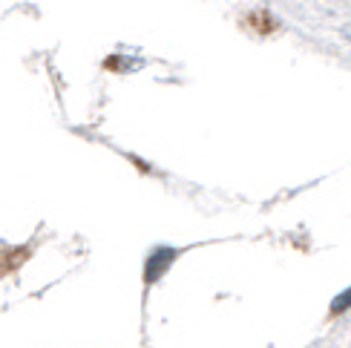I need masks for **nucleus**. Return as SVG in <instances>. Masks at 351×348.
Segmentation results:
<instances>
[{"label":"nucleus","instance_id":"obj_1","mask_svg":"<svg viewBox=\"0 0 351 348\" xmlns=\"http://www.w3.org/2000/svg\"><path fill=\"white\" fill-rule=\"evenodd\" d=\"M173 259H176V251H173V248H158V251L150 256V262H147V273H144V277H147V282H153V279L162 277Z\"/></svg>","mask_w":351,"mask_h":348},{"label":"nucleus","instance_id":"obj_2","mask_svg":"<svg viewBox=\"0 0 351 348\" xmlns=\"http://www.w3.org/2000/svg\"><path fill=\"white\" fill-rule=\"evenodd\" d=\"M346 308H351V288H348L343 297H337V299L331 302V311H334V314H343Z\"/></svg>","mask_w":351,"mask_h":348}]
</instances>
